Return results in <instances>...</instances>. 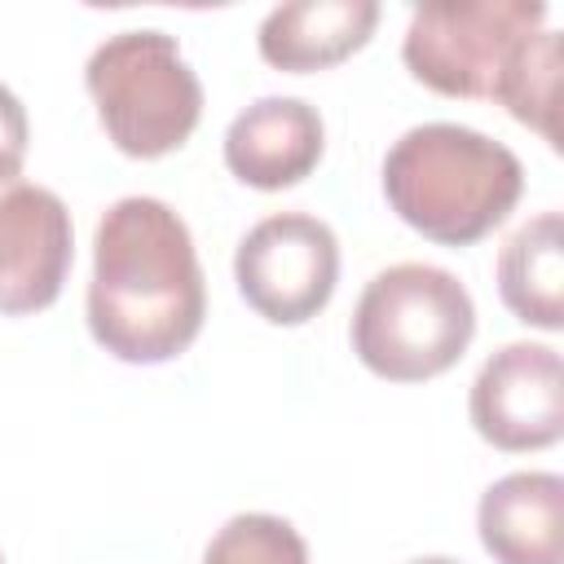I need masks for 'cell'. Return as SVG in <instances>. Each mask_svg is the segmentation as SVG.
<instances>
[{
    "instance_id": "6da1fadb",
    "label": "cell",
    "mask_w": 564,
    "mask_h": 564,
    "mask_svg": "<svg viewBox=\"0 0 564 564\" xmlns=\"http://www.w3.org/2000/svg\"><path fill=\"white\" fill-rule=\"evenodd\" d=\"M203 317L207 282L189 225L150 194L110 203L93 234V339L128 366H159L198 339Z\"/></svg>"
},
{
    "instance_id": "7a4b0ae2",
    "label": "cell",
    "mask_w": 564,
    "mask_h": 564,
    "mask_svg": "<svg viewBox=\"0 0 564 564\" xmlns=\"http://www.w3.org/2000/svg\"><path fill=\"white\" fill-rule=\"evenodd\" d=\"M538 0H441L410 13L405 70L463 101H498L516 123L560 150V35Z\"/></svg>"
},
{
    "instance_id": "3957f363",
    "label": "cell",
    "mask_w": 564,
    "mask_h": 564,
    "mask_svg": "<svg viewBox=\"0 0 564 564\" xmlns=\"http://www.w3.org/2000/svg\"><path fill=\"white\" fill-rule=\"evenodd\" d=\"M524 194L520 159L463 123H419L383 154V198L423 238L471 247L494 234Z\"/></svg>"
},
{
    "instance_id": "277c9868",
    "label": "cell",
    "mask_w": 564,
    "mask_h": 564,
    "mask_svg": "<svg viewBox=\"0 0 564 564\" xmlns=\"http://www.w3.org/2000/svg\"><path fill=\"white\" fill-rule=\"evenodd\" d=\"M476 335L471 291L441 264L401 260L379 269L352 308V352L388 383L445 375Z\"/></svg>"
},
{
    "instance_id": "5b68a950",
    "label": "cell",
    "mask_w": 564,
    "mask_h": 564,
    "mask_svg": "<svg viewBox=\"0 0 564 564\" xmlns=\"http://www.w3.org/2000/svg\"><path fill=\"white\" fill-rule=\"evenodd\" d=\"M84 84L110 145L128 159L181 150L203 119V84L163 31H119L101 40L84 66Z\"/></svg>"
},
{
    "instance_id": "8992f818",
    "label": "cell",
    "mask_w": 564,
    "mask_h": 564,
    "mask_svg": "<svg viewBox=\"0 0 564 564\" xmlns=\"http://www.w3.org/2000/svg\"><path fill=\"white\" fill-rule=\"evenodd\" d=\"M242 300L273 326L313 322L339 282V238L308 212H278L251 225L234 251Z\"/></svg>"
},
{
    "instance_id": "52a82bcc",
    "label": "cell",
    "mask_w": 564,
    "mask_h": 564,
    "mask_svg": "<svg viewBox=\"0 0 564 564\" xmlns=\"http://www.w3.org/2000/svg\"><path fill=\"white\" fill-rule=\"evenodd\" d=\"M75 260L66 203L26 181L18 159L0 154V313L26 317L62 295Z\"/></svg>"
},
{
    "instance_id": "ba28073f",
    "label": "cell",
    "mask_w": 564,
    "mask_h": 564,
    "mask_svg": "<svg viewBox=\"0 0 564 564\" xmlns=\"http://www.w3.org/2000/svg\"><path fill=\"white\" fill-rule=\"evenodd\" d=\"M467 414L480 441L507 454L546 449L564 436V379L551 344H502L471 379Z\"/></svg>"
},
{
    "instance_id": "9c48e42d",
    "label": "cell",
    "mask_w": 564,
    "mask_h": 564,
    "mask_svg": "<svg viewBox=\"0 0 564 564\" xmlns=\"http://www.w3.org/2000/svg\"><path fill=\"white\" fill-rule=\"evenodd\" d=\"M326 154V123L304 97H260L225 128V167L251 189H291Z\"/></svg>"
},
{
    "instance_id": "30bf717a",
    "label": "cell",
    "mask_w": 564,
    "mask_h": 564,
    "mask_svg": "<svg viewBox=\"0 0 564 564\" xmlns=\"http://www.w3.org/2000/svg\"><path fill=\"white\" fill-rule=\"evenodd\" d=\"M480 546L494 564L564 560V480L555 471H511L480 494Z\"/></svg>"
},
{
    "instance_id": "8fae6325",
    "label": "cell",
    "mask_w": 564,
    "mask_h": 564,
    "mask_svg": "<svg viewBox=\"0 0 564 564\" xmlns=\"http://www.w3.org/2000/svg\"><path fill=\"white\" fill-rule=\"evenodd\" d=\"M379 26V4L375 0H295L278 4L260 22V57L273 70L286 75H308L339 66Z\"/></svg>"
},
{
    "instance_id": "7c38bea8",
    "label": "cell",
    "mask_w": 564,
    "mask_h": 564,
    "mask_svg": "<svg viewBox=\"0 0 564 564\" xmlns=\"http://www.w3.org/2000/svg\"><path fill=\"white\" fill-rule=\"evenodd\" d=\"M498 295L502 304L538 330L564 326V225L560 212L524 220L498 256Z\"/></svg>"
},
{
    "instance_id": "4fadbf2b",
    "label": "cell",
    "mask_w": 564,
    "mask_h": 564,
    "mask_svg": "<svg viewBox=\"0 0 564 564\" xmlns=\"http://www.w3.org/2000/svg\"><path fill=\"white\" fill-rule=\"evenodd\" d=\"M203 564H308V542L282 516L242 511L212 533Z\"/></svg>"
},
{
    "instance_id": "5bb4252c",
    "label": "cell",
    "mask_w": 564,
    "mask_h": 564,
    "mask_svg": "<svg viewBox=\"0 0 564 564\" xmlns=\"http://www.w3.org/2000/svg\"><path fill=\"white\" fill-rule=\"evenodd\" d=\"M26 141H31L26 110H22V101L0 84V154L26 163Z\"/></svg>"
},
{
    "instance_id": "9a60e30c",
    "label": "cell",
    "mask_w": 564,
    "mask_h": 564,
    "mask_svg": "<svg viewBox=\"0 0 564 564\" xmlns=\"http://www.w3.org/2000/svg\"><path fill=\"white\" fill-rule=\"evenodd\" d=\"M405 564H458V560H449V555H419V560H405Z\"/></svg>"
},
{
    "instance_id": "2e32d148",
    "label": "cell",
    "mask_w": 564,
    "mask_h": 564,
    "mask_svg": "<svg viewBox=\"0 0 564 564\" xmlns=\"http://www.w3.org/2000/svg\"><path fill=\"white\" fill-rule=\"evenodd\" d=\"M0 564H4V555H0Z\"/></svg>"
}]
</instances>
